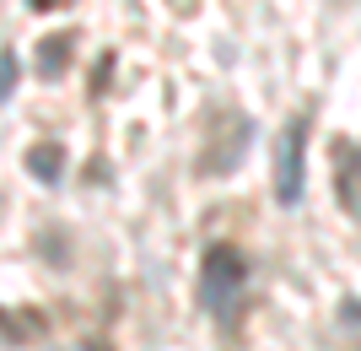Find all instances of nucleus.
<instances>
[{
    "label": "nucleus",
    "instance_id": "obj_4",
    "mask_svg": "<svg viewBox=\"0 0 361 351\" xmlns=\"http://www.w3.org/2000/svg\"><path fill=\"white\" fill-rule=\"evenodd\" d=\"M65 60H71V38H49V44H44V60H38V71H44V76H60Z\"/></svg>",
    "mask_w": 361,
    "mask_h": 351
},
{
    "label": "nucleus",
    "instance_id": "obj_2",
    "mask_svg": "<svg viewBox=\"0 0 361 351\" xmlns=\"http://www.w3.org/2000/svg\"><path fill=\"white\" fill-rule=\"evenodd\" d=\"M243 275H248L243 254H238L232 244H216L211 254H205V297H211V303H221L232 287H243Z\"/></svg>",
    "mask_w": 361,
    "mask_h": 351
},
{
    "label": "nucleus",
    "instance_id": "obj_1",
    "mask_svg": "<svg viewBox=\"0 0 361 351\" xmlns=\"http://www.w3.org/2000/svg\"><path fill=\"white\" fill-rule=\"evenodd\" d=\"M302 146H307V119H291L275 146V200L291 206L302 195Z\"/></svg>",
    "mask_w": 361,
    "mask_h": 351
},
{
    "label": "nucleus",
    "instance_id": "obj_3",
    "mask_svg": "<svg viewBox=\"0 0 361 351\" xmlns=\"http://www.w3.org/2000/svg\"><path fill=\"white\" fill-rule=\"evenodd\" d=\"M27 168L38 173L44 184H60V168H65V152L54 146V141H44V146H32L27 152Z\"/></svg>",
    "mask_w": 361,
    "mask_h": 351
},
{
    "label": "nucleus",
    "instance_id": "obj_5",
    "mask_svg": "<svg viewBox=\"0 0 361 351\" xmlns=\"http://www.w3.org/2000/svg\"><path fill=\"white\" fill-rule=\"evenodd\" d=\"M11 87H16V54H11V49H0V103L11 97Z\"/></svg>",
    "mask_w": 361,
    "mask_h": 351
}]
</instances>
